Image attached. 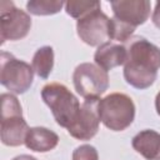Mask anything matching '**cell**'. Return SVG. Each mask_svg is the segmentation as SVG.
Here are the masks:
<instances>
[{"mask_svg":"<svg viewBox=\"0 0 160 160\" xmlns=\"http://www.w3.org/2000/svg\"><path fill=\"white\" fill-rule=\"evenodd\" d=\"M25 146L36 152H48L59 144V136L52 130L44 126L30 128L25 139Z\"/></svg>","mask_w":160,"mask_h":160,"instance_id":"cell-12","label":"cell"},{"mask_svg":"<svg viewBox=\"0 0 160 160\" xmlns=\"http://www.w3.org/2000/svg\"><path fill=\"white\" fill-rule=\"evenodd\" d=\"M100 9L99 1H66L65 2V11L68 15H70L74 19H81L82 16L88 15L89 12Z\"/></svg>","mask_w":160,"mask_h":160,"instance_id":"cell-16","label":"cell"},{"mask_svg":"<svg viewBox=\"0 0 160 160\" xmlns=\"http://www.w3.org/2000/svg\"><path fill=\"white\" fill-rule=\"evenodd\" d=\"M98 111L100 121L112 131L128 129L135 118V104L132 99L122 92H111L99 99Z\"/></svg>","mask_w":160,"mask_h":160,"instance_id":"cell-2","label":"cell"},{"mask_svg":"<svg viewBox=\"0 0 160 160\" xmlns=\"http://www.w3.org/2000/svg\"><path fill=\"white\" fill-rule=\"evenodd\" d=\"M110 5L116 20L135 29L150 16L151 2L148 0H119L111 1Z\"/></svg>","mask_w":160,"mask_h":160,"instance_id":"cell-9","label":"cell"},{"mask_svg":"<svg viewBox=\"0 0 160 160\" xmlns=\"http://www.w3.org/2000/svg\"><path fill=\"white\" fill-rule=\"evenodd\" d=\"M78 36L90 46H101L110 39V18L96 9L82 16L76 22Z\"/></svg>","mask_w":160,"mask_h":160,"instance_id":"cell-7","label":"cell"},{"mask_svg":"<svg viewBox=\"0 0 160 160\" xmlns=\"http://www.w3.org/2000/svg\"><path fill=\"white\" fill-rule=\"evenodd\" d=\"M72 84L78 94L86 99H99L109 86L108 71L92 62L78 65L72 72Z\"/></svg>","mask_w":160,"mask_h":160,"instance_id":"cell-5","label":"cell"},{"mask_svg":"<svg viewBox=\"0 0 160 160\" xmlns=\"http://www.w3.org/2000/svg\"><path fill=\"white\" fill-rule=\"evenodd\" d=\"M31 66L39 78L48 79L54 68V49L51 46L39 48L32 56Z\"/></svg>","mask_w":160,"mask_h":160,"instance_id":"cell-14","label":"cell"},{"mask_svg":"<svg viewBox=\"0 0 160 160\" xmlns=\"http://www.w3.org/2000/svg\"><path fill=\"white\" fill-rule=\"evenodd\" d=\"M41 99L51 110L58 125L68 129L80 110L78 98L60 82H50L42 86Z\"/></svg>","mask_w":160,"mask_h":160,"instance_id":"cell-3","label":"cell"},{"mask_svg":"<svg viewBox=\"0 0 160 160\" xmlns=\"http://www.w3.org/2000/svg\"><path fill=\"white\" fill-rule=\"evenodd\" d=\"M65 5L61 0H30L26 2V10L36 16L58 14Z\"/></svg>","mask_w":160,"mask_h":160,"instance_id":"cell-15","label":"cell"},{"mask_svg":"<svg viewBox=\"0 0 160 160\" xmlns=\"http://www.w3.org/2000/svg\"><path fill=\"white\" fill-rule=\"evenodd\" d=\"M29 129L22 115L1 116V142L6 146H20L25 142Z\"/></svg>","mask_w":160,"mask_h":160,"instance_id":"cell-10","label":"cell"},{"mask_svg":"<svg viewBox=\"0 0 160 160\" xmlns=\"http://www.w3.org/2000/svg\"><path fill=\"white\" fill-rule=\"evenodd\" d=\"M12 160H36L34 156H30V155H19L16 158H14Z\"/></svg>","mask_w":160,"mask_h":160,"instance_id":"cell-22","label":"cell"},{"mask_svg":"<svg viewBox=\"0 0 160 160\" xmlns=\"http://www.w3.org/2000/svg\"><path fill=\"white\" fill-rule=\"evenodd\" d=\"M72 160H99L98 150L89 144L80 145L72 151Z\"/></svg>","mask_w":160,"mask_h":160,"instance_id":"cell-19","label":"cell"},{"mask_svg":"<svg viewBox=\"0 0 160 160\" xmlns=\"http://www.w3.org/2000/svg\"><path fill=\"white\" fill-rule=\"evenodd\" d=\"M1 44L24 39L31 28V18L24 10L16 8L12 1H1L0 4Z\"/></svg>","mask_w":160,"mask_h":160,"instance_id":"cell-6","label":"cell"},{"mask_svg":"<svg viewBox=\"0 0 160 160\" xmlns=\"http://www.w3.org/2000/svg\"><path fill=\"white\" fill-rule=\"evenodd\" d=\"M0 100H1V116L22 115L21 105L15 95L4 92V94H1Z\"/></svg>","mask_w":160,"mask_h":160,"instance_id":"cell-18","label":"cell"},{"mask_svg":"<svg viewBox=\"0 0 160 160\" xmlns=\"http://www.w3.org/2000/svg\"><path fill=\"white\" fill-rule=\"evenodd\" d=\"M134 31H135V28L126 25L116 20L115 18L110 19V39L111 40H115L119 44H124L132 36Z\"/></svg>","mask_w":160,"mask_h":160,"instance_id":"cell-17","label":"cell"},{"mask_svg":"<svg viewBox=\"0 0 160 160\" xmlns=\"http://www.w3.org/2000/svg\"><path fill=\"white\" fill-rule=\"evenodd\" d=\"M155 109H156L158 115L160 116V91L156 94V98H155Z\"/></svg>","mask_w":160,"mask_h":160,"instance_id":"cell-21","label":"cell"},{"mask_svg":"<svg viewBox=\"0 0 160 160\" xmlns=\"http://www.w3.org/2000/svg\"><path fill=\"white\" fill-rule=\"evenodd\" d=\"M131 145L146 160H160V134L158 131L146 129L138 132L132 138Z\"/></svg>","mask_w":160,"mask_h":160,"instance_id":"cell-13","label":"cell"},{"mask_svg":"<svg viewBox=\"0 0 160 160\" xmlns=\"http://www.w3.org/2000/svg\"><path fill=\"white\" fill-rule=\"evenodd\" d=\"M34 70L28 62L2 51L0 55V82L12 94H24L32 85Z\"/></svg>","mask_w":160,"mask_h":160,"instance_id":"cell-4","label":"cell"},{"mask_svg":"<svg viewBox=\"0 0 160 160\" xmlns=\"http://www.w3.org/2000/svg\"><path fill=\"white\" fill-rule=\"evenodd\" d=\"M128 59V50L124 44L106 42L98 48L94 54V60L98 66L109 71L116 66L124 65Z\"/></svg>","mask_w":160,"mask_h":160,"instance_id":"cell-11","label":"cell"},{"mask_svg":"<svg viewBox=\"0 0 160 160\" xmlns=\"http://www.w3.org/2000/svg\"><path fill=\"white\" fill-rule=\"evenodd\" d=\"M98 102H99V99L84 100L76 118L66 129L72 138L86 141L92 139L98 134L99 124H100Z\"/></svg>","mask_w":160,"mask_h":160,"instance_id":"cell-8","label":"cell"},{"mask_svg":"<svg viewBox=\"0 0 160 160\" xmlns=\"http://www.w3.org/2000/svg\"><path fill=\"white\" fill-rule=\"evenodd\" d=\"M126 42L124 78L135 89H148L155 82L160 69V48L141 36L130 38Z\"/></svg>","mask_w":160,"mask_h":160,"instance_id":"cell-1","label":"cell"},{"mask_svg":"<svg viewBox=\"0 0 160 160\" xmlns=\"http://www.w3.org/2000/svg\"><path fill=\"white\" fill-rule=\"evenodd\" d=\"M151 20H152V24L160 29V1H158L155 4V9L152 11V15H151Z\"/></svg>","mask_w":160,"mask_h":160,"instance_id":"cell-20","label":"cell"}]
</instances>
